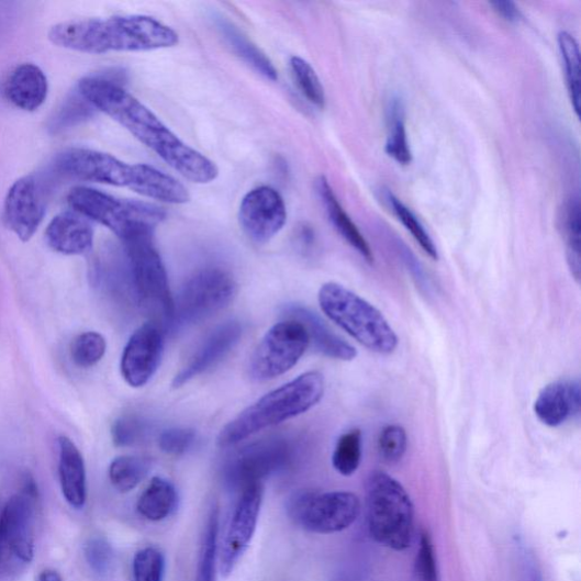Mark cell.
Listing matches in <instances>:
<instances>
[{
    "instance_id": "ab89813d",
    "label": "cell",
    "mask_w": 581,
    "mask_h": 581,
    "mask_svg": "<svg viewBox=\"0 0 581 581\" xmlns=\"http://www.w3.org/2000/svg\"><path fill=\"white\" fill-rule=\"evenodd\" d=\"M195 442L193 429L175 427L164 431L158 438L160 450L169 456H182L187 454Z\"/></svg>"
},
{
    "instance_id": "e0dca14e",
    "label": "cell",
    "mask_w": 581,
    "mask_h": 581,
    "mask_svg": "<svg viewBox=\"0 0 581 581\" xmlns=\"http://www.w3.org/2000/svg\"><path fill=\"white\" fill-rule=\"evenodd\" d=\"M46 214V192L33 176L19 179L9 190L4 203L7 226L26 243L37 232Z\"/></svg>"
},
{
    "instance_id": "3957f363",
    "label": "cell",
    "mask_w": 581,
    "mask_h": 581,
    "mask_svg": "<svg viewBox=\"0 0 581 581\" xmlns=\"http://www.w3.org/2000/svg\"><path fill=\"white\" fill-rule=\"evenodd\" d=\"M63 175L78 180L127 188L149 199L183 204L190 201L188 189L174 177L146 164H127L113 155L74 148L56 158Z\"/></svg>"
},
{
    "instance_id": "4fadbf2b",
    "label": "cell",
    "mask_w": 581,
    "mask_h": 581,
    "mask_svg": "<svg viewBox=\"0 0 581 581\" xmlns=\"http://www.w3.org/2000/svg\"><path fill=\"white\" fill-rule=\"evenodd\" d=\"M293 447L286 437H268L238 451L226 467L228 484L242 490L261 483L265 477L286 468L292 460Z\"/></svg>"
},
{
    "instance_id": "7a4b0ae2",
    "label": "cell",
    "mask_w": 581,
    "mask_h": 581,
    "mask_svg": "<svg viewBox=\"0 0 581 581\" xmlns=\"http://www.w3.org/2000/svg\"><path fill=\"white\" fill-rule=\"evenodd\" d=\"M48 40L60 48L101 55L176 47L179 34L154 18L129 15L62 22L51 27Z\"/></svg>"
},
{
    "instance_id": "ac0fdd59",
    "label": "cell",
    "mask_w": 581,
    "mask_h": 581,
    "mask_svg": "<svg viewBox=\"0 0 581 581\" xmlns=\"http://www.w3.org/2000/svg\"><path fill=\"white\" fill-rule=\"evenodd\" d=\"M244 327L230 321L217 326L176 375L172 387L180 389L221 362L241 342Z\"/></svg>"
},
{
    "instance_id": "d4e9b609",
    "label": "cell",
    "mask_w": 581,
    "mask_h": 581,
    "mask_svg": "<svg viewBox=\"0 0 581 581\" xmlns=\"http://www.w3.org/2000/svg\"><path fill=\"white\" fill-rule=\"evenodd\" d=\"M216 25L230 48L257 74L270 81L279 79L276 66L241 30L224 18H216Z\"/></svg>"
},
{
    "instance_id": "5bb4252c",
    "label": "cell",
    "mask_w": 581,
    "mask_h": 581,
    "mask_svg": "<svg viewBox=\"0 0 581 581\" xmlns=\"http://www.w3.org/2000/svg\"><path fill=\"white\" fill-rule=\"evenodd\" d=\"M262 498L261 483L252 484L242 490L220 555V570L225 578L232 574L237 562L249 548L259 521Z\"/></svg>"
},
{
    "instance_id": "4dcf8cb0",
    "label": "cell",
    "mask_w": 581,
    "mask_h": 581,
    "mask_svg": "<svg viewBox=\"0 0 581 581\" xmlns=\"http://www.w3.org/2000/svg\"><path fill=\"white\" fill-rule=\"evenodd\" d=\"M560 54L565 66L567 87L576 115L580 112V52L576 38L567 31L558 36Z\"/></svg>"
},
{
    "instance_id": "cb8c5ba5",
    "label": "cell",
    "mask_w": 581,
    "mask_h": 581,
    "mask_svg": "<svg viewBox=\"0 0 581 581\" xmlns=\"http://www.w3.org/2000/svg\"><path fill=\"white\" fill-rule=\"evenodd\" d=\"M316 190L335 230L367 262L372 264L373 254L369 244L344 208L340 206L325 177L319 178Z\"/></svg>"
},
{
    "instance_id": "7bdbcfd3",
    "label": "cell",
    "mask_w": 581,
    "mask_h": 581,
    "mask_svg": "<svg viewBox=\"0 0 581 581\" xmlns=\"http://www.w3.org/2000/svg\"><path fill=\"white\" fill-rule=\"evenodd\" d=\"M38 581H63L62 576L53 569H46L41 572Z\"/></svg>"
},
{
    "instance_id": "f35d334b",
    "label": "cell",
    "mask_w": 581,
    "mask_h": 581,
    "mask_svg": "<svg viewBox=\"0 0 581 581\" xmlns=\"http://www.w3.org/2000/svg\"><path fill=\"white\" fill-rule=\"evenodd\" d=\"M85 557L90 569L99 574H108L114 563V552L111 544L104 537H92L85 546Z\"/></svg>"
},
{
    "instance_id": "484cf974",
    "label": "cell",
    "mask_w": 581,
    "mask_h": 581,
    "mask_svg": "<svg viewBox=\"0 0 581 581\" xmlns=\"http://www.w3.org/2000/svg\"><path fill=\"white\" fill-rule=\"evenodd\" d=\"M178 501L175 485L161 477H155L141 495L136 509L147 521L161 522L174 514Z\"/></svg>"
},
{
    "instance_id": "74e56055",
    "label": "cell",
    "mask_w": 581,
    "mask_h": 581,
    "mask_svg": "<svg viewBox=\"0 0 581 581\" xmlns=\"http://www.w3.org/2000/svg\"><path fill=\"white\" fill-rule=\"evenodd\" d=\"M148 425L139 416L124 415L112 427V437L116 447L126 448L139 443L147 434Z\"/></svg>"
},
{
    "instance_id": "6da1fadb",
    "label": "cell",
    "mask_w": 581,
    "mask_h": 581,
    "mask_svg": "<svg viewBox=\"0 0 581 581\" xmlns=\"http://www.w3.org/2000/svg\"><path fill=\"white\" fill-rule=\"evenodd\" d=\"M78 91L88 104L105 113L189 181L208 185L220 169L209 157L186 145L142 101L113 81L85 78Z\"/></svg>"
},
{
    "instance_id": "5b68a950",
    "label": "cell",
    "mask_w": 581,
    "mask_h": 581,
    "mask_svg": "<svg viewBox=\"0 0 581 581\" xmlns=\"http://www.w3.org/2000/svg\"><path fill=\"white\" fill-rule=\"evenodd\" d=\"M319 302L325 316L371 353L391 355L399 338L384 315L357 293L335 282L324 284Z\"/></svg>"
},
{
    "instance_id": "d6986e66",
    "label": "cell",
    "mask_w": 581,
    "mask_h": 581,
    "mask_svg": "<svg viewBox=\"0 0 581 581\" xmlns=\"http://www.w3.org/2000/svg\"><path fill=\"white\" fill-rule=\"evenodd\" d=\"M580 383L577 380L552 382L540 390L534 403L538 421L559 427L580 415Z\"/></svg>"
},
{
    "instance_id": "8d00e7d4",
    "label": "cell",
    "mask_w": 581,
    "mask_h": 581,
    "mask_svg": "<svg viewBox=\"0 0 581 581\" xmlns=\"http://www.w3.org/2000/svg\"><path fill=\"white\" fill-rule=\"evenodd\" d=\"M407 436L400 425H389L381 432L378 440V450L381 459L394 465L401 461L406 452Z\"/></svg>"
},
{
    "instance_id": "e575fe53",
    "label": "cell",
    "mask_w": 581,
    "mask_h": 581,
    "mask_svg": "<svg viewBox=\"0 0 581 581\" xmlns=\"http://www.w3.org/2000/svg\"><path fill=\"white\" fill-rule=\"evenodd\" d=\"M107 339L97 332H86L77 336L71 345V357L81 368H91L104 358Z\"/></svg>"
},
{
    "instance_id": "83f0119b",
    "label": "cell",
    "mask_w": 581,
    "mask_h": 581,
    "mask_svg": "<svg viewBox=\"0 0 581 581\" xmlns=\"http://www.w3.org/2000/svg\"><path fill=\"white\" fill-rule=\"evenodd\" d=\"M152 469L147 458L123 456L111 463L110 481L120 493H129L145 480Z\"/></svg>"
},
{
    "instance_id": "277c9868",
    "label": "cell",
    "mask_w": 581,
    "mask_h": 581,
    "mask_svg": "<svg viewBox=\"0 0 581 581\" xmlns=\"http://www.w3.org/2000/svg\"><path fill=\"white\" fill-rule=\"evenodd\" d=\"M325 379L320 371H308L249 405L220 433L221 448L236 444L270 427L310 412L323 399Z\"/></svg>"
},
{
    "instance_id": "d590c367",
    "label": "cell",
    "mask_w": 581,
    "mask_h": 581,
    "mask_svg": "<svg viewBox=\"0 0 581 581\" xmlns=\"http://www.w3.org/2000/svg\"><path fill=\"white\" fill-rule=\"evenodd\" d=\"M133 581H164L165 557L155 548H146L134 556Z\"/></svg>"
},
{
    "instance_id": "ba28073f",
    "label": "cell",
    "mask_w": 581,
    "mask_h": 581,
    "mask_svg": "<svg viewBox=\"0 0 581 581\" xmlns=\"http://www.w3.org/2000/svg\"><path fill=\"white\" fill-rule=\"evenodd\" d=\"M237 283L228 271L208 267L195 272L174 297V313L165 333L206 321L224 310L235 298Z\"/></svg>"
},
{
    "instance_id": "8fae6325",
    "label": "cell",
    "mask_w": 581,
    "mask_h": 581,
    "mask_svg": "<svg viewBox=\"0 0 581 581\" xmlns=\"http://www.w3.org/2000/svg\"><path fill=\"white\" fill-rule=\"evenodd\" d=\"M311 345L304 326L294 320L276 324L264 335L250 357V379L266 382L290 371Z\"/></svg>"
},
{
    "instance_id": "4316f807",
    "label": "cell",
    "mask_w": 581,
    "mask_h": 581,
    "mask_svg": "<svg viewBox=\"0 0 581 581\" xmlns=\"http://www.w3.org/2000/svg\"><path fill=\"white\" fill-rule=\"evenodd\" d=\"M387 121L388 138L386 153L398 164L409 165L413 161V154L407 142L403 100L398 96H393L389 100Z\"/></svg>"
},
{
    "instance_id": "9c48e42d",
    "label": "cell",
    "mask_w": 581,
    "mask_h": 581,
    "mask_svg": "<svg viewBox=\"0 0 581 581\" xmlns=\"http://www.w3.org/2000/svg\"><path fill=\"white\" fill-rule=\"evenodd\" d=\"M36 493L32 485L12 496L0 515V580L22 574L34 558Z\"/></svg>"
},
{
    "instance_id": "7c38bea8",
    "label": "cell",
    "mask_w": 581,
    "mask_h": 581,
    "mask_svg": "<svg viewBox=\"0 0 581 581\" xmlns=\"http://www.w3.org/2000/svg\"><path fill=\"white\" fill-rule=\"evenodd\" d=\"M360 501L350 492L303 493L290 503V516L303 529L322 535L344 532L360 515Z\"/></svg>"
},
{
    "instance_id": "f546056e",
    "label": "cell",
    "mask_w": 581,
    "mask_h": 581,
    "mask_svg": "<svg viewBox=\"0 0 581 581\" xmlns=\"http://www.w3.org/2000/svg\"><path fill=\"white\" fill-rule=\"evenodd\" d=\"M219 509L213 507L204 532L194 581H216L219 560Z\"/></svg>"
},
{
    "instance_id": "60d3db41",
    "label": "cell",
    "mask_w": 581,
    "mask_h": 581,
    "mask_svg": "<svg viewBox=\"0 0 581 581\" xmlns=\"http://www.w3.org/2000/svg\"><path fill=\"white\" fill-rule=\"evenodd\" d=\"M417 581H439L434 546L427 533L421 537L420 550L416 558Z\"/></svg>"
},
{
    "instance_id": "30bf717a",
    "label": "cell",
    "mask_w": 581,
    "mask_h": 581,
    "mask_svg": "<svg viewBox=\"0 0 581 581\" xmlns=\"http://www.w3.org/2000/svg\"><path fill=\"white\" fill-rule=\"evenodd\" d=\"M154 235L134 237L123 243L136 301L157 314L165 331L174 313L167 272L154 244Z\"/></svg>"
},
{
    "instance_id": "f1b7e54d",
    "label": "cell",
    "mask_w": 581,
    "mask_h": 581,
    "mask_svg": "<svg viewBox=\"0 0 581 581\" xmlns=\"http://www.w3.org/2000/svg\"><path fill=\"white\" fill-rule=\"evenodd\" d=\"M561 230L567 243V261L572 277L580 280V202L579 197L570 199L562 210L560 217Z\"/></svg>"
},
{
    "instance_id": "836d02e7",
    "label": "cell",
    "mask_w": 581,
    "mask_h": 581,
    "mask_svg": "<svg viewBox=\"0 0 581 581\" xmlns=\"http://www.w3.org/2000/svg\"><path fill=\"white\" fill-rule=\"evenodd\" d=\"M290 66L294 81L302 94L314 107L324 109L326 102L325 90L313 66L298 56L291 58Z\"/></svg>"
},
{
    "instance_id": "8992f818",
    "label": "cell",
    "mask_w": 581,
    "mask_h": 581,
    "mask_svg": "<svg viewBox=\"0 0 581 581\" xmlns=\"http://www.w3.org/2000/svg\"><path fill=\"white\" fill-rule=\"evenodd\" d=\"M71 209L114 232L122 243L134 237L154 235L167 217L157 204L120 199L87 187H77L67 195Z\"/></svg>"
},
{
    "instance_id": "52a82bcc",
    "label": "cell",
    "mask_w": 581,
    "mask_h": 581,
    "mask_svg": "<svg viewBox=\"0 0 581 581\" xmlns=\"http://www.w3.org/2000/svg\"><path fill=\"white\" fill-rule=\"evenodd\" d=\"M367 517L372 538L394 551H404L413 540L414 505L404 488L383 471L367 481Z\"/></svg>"
},
{
    "instance_id": "7402d4cb",
    "label": "cell",
    "mask_w": 581,
    "mask_h": 581,
    "mask_svg": "<svg viewBox=\"0 0 581 581\" xmlns=\"http://www.w3.org/2000/svg\"><path fill=\"white\" fill-rule=\"evenodd\" d=\"M48 80L42 68L25 63L19 65L9 76L4 92L12 104L25 112L41 109L48 96Z\"/></svg>"
},
{
    "instance_id": "603a6c76",
    "label": "cell",
    "mask_w": 581,
    "mask_h": 581,
    "mask_svg": "<svg viewBox=\"0 0 581 581\" xmlns=\"http://www.w3.org/2000/svg\"><path fill=\"white\" fill-rule=\"evenodd\" d=\"M58 474L63 496L72 507L81 509L87 501L85 459L75 442L66 436L58 439Z\"/></svg>"
},
{
    "instance_id": "1f68e13d",
    "label": "cell",
    "mask_w": 581,
    "mask_h": 581,
    "mask_svg": "<svg viewBox=\"0 0 581 581\" xmlns=\"http://www.w3.org/2000/svg\"><path fill=\"white\" fill-rule=\"evenodd\" d=\"M384 199L393 214L402 223L405 230L413 235L423 252L433 260H438L437 247L420 219L391 191L387 190Z\"/></svg>"
},
{
    "instance_id": "ffe728a7",
    "label": "cell",
    "mask_w": 581,
    "mask_h": 581,
    "mask_svg": "<svg viewBox=\"0 0 581 581\" xmlns=\"http://www.w3.org/2000/svg\"><path fill=\"white\" fill-rule=\"evenodd\" d=\"M46 242L54 252L62 255H86L93 246V228L90 221L81 214L65 212L49 223Z\"/></svg>"
},
{
    "instance_id": "2e32d148",
    "label": "cell",
    "mask_w": 581,
    "mask_h": 581,
    "mask_svg": "<svg viewBox=\"0 0 581 581\" xmlns=\"http://www.w3.org/2000/svg\"><path fill=\"white\" fill-rule=\"evenodd\" d=\"M238 220L253 243L267 244L287 223L286 202L276 189L256 188L243 199Z\"/></svg>"
},
{
    "instance_id": "44dd1931",
    "label": "cell",
    "mask_w": 581,
    "mask_h": 581,
    "mask_svg": "<svg viewBox=\"0 0 581 581\" xmlns=\"http://www.w3.org/2000/svg\"><path fill=\"white\" fill-rule=\"evenodd\" d=\"M289 320L300 322L322 355L340 361H353L358 356L357 349L335 334L322 319L305 306L292 304L284 312Z\"/></svg>"
},
{
    "instance_id": "9a60e30c",
    "label": "cell",
    "mask_w": 581,
    "mask_h": 581,
    "mask_svg": "<svg viewBox=\"0 0 581 581\" xmlns=\"http://www.w3.org/2000/svg\"><path fill=\"white\" fill-rule=\"evenodd\" d=\"M165 334L159 323L149 322L136 329L127 340L121 372L131 388H143L154 378L163 358Z\"/></svg>"
},
{
    "instance_id": "d6a6232c",
    "label": "cell",
    "mask_w": 581,
    "mask_h": 581,
    "mask_svg": "<svg viewBox=\"0 0 581 581\" xmlns=\"http://www.w3.org/2000/svg\"><path fill=\"white\" fill-rule=\"evenodd\" d=\"M362 458V434L359 429H351L342 435L333 452L332 463L342 476L354 474Z\"/></svg>"
},
{
    "instance_id": "b9f144b4",
    "label": "cell",
    "mask_w": 581,
    "mask_h": 581,
    "mask_svg": "<svg viewBox=\"0 0 581 581\" xmlns=\"http://www.w3.org/2000/svg\"><path fill=\"white\" fill-rule=\"evenodd\" d=\"M490 5L501 18L507 22L517 23L523 19V13L515 3L492 2Z\"/></svg>"
}]
</instances>
